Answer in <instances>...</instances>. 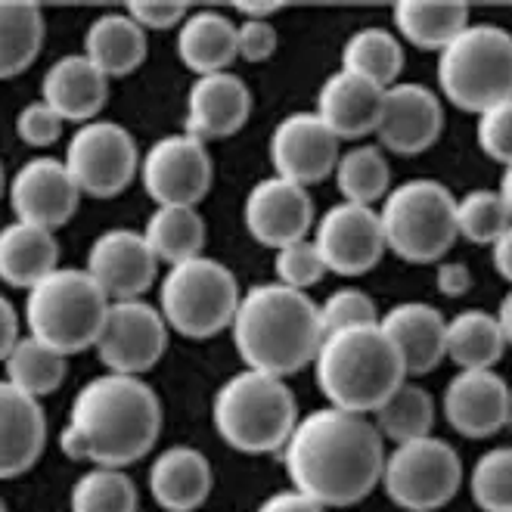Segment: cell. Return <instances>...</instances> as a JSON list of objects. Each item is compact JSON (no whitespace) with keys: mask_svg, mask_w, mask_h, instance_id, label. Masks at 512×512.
Masks as SVG:
<instances>
[{"mask_svg":"<svg viewBox=\"0 0 512 512\" xmlns=\"http://www.w3.org/2000/svg\"><path fill=\"white\" fill-rule=\"evenodd\" d=\"M274 267H277V283L301 289V292L311 289L314 283H320L323 274H326L323 255H320L314 239H301V243L277 249Z\"/></svg>","mask_w":512,"mask_h":512,"instance_id":"obj_42","label":"cell"},{"mask_svg":"<svg viewBox=\"0 0 512 512\" xmlns=\"http://www.w3.org/2000/svg\"><path fill=\"white\" fill-rule=\"evenodd\" d=\"M84 270L97 280L109 301H131L143 298V292L156 283L159 258L143 233L118 227L90 243Z\"/></svg>","mask_w":512,"mask_h":512,"instance_id":"obj_18","label":"cell"},{"mask_svg":"<svg viewBox=\"0 0 512 512\" xmlns=\"http://www.w3.org/2000/svg\"><path fill=\"white\" fill-rule=\"evenodd\" d=\"M81 196L69 165L50 156L28 159L10 180V208L16 221L44 230L66 227L78 212Z\"/></svg>","mask_w":512,"mask_h":512,"instance_id":"obj_17","label":"cell"},{"mask_svg":"<svg viewBox=\"0 0 512 512\" xmlns=\"http://www.w3.org/2000/svg\"><path fill=\"white\" fill-rule=\"evenodd\" d=\"M385 438L367 416L323 407L298 419L283 447L292 488L326 509L354 506L382 485Z\"/></svg>","mask_w":512,"mask_h":512,"instance_id":"obj_1","label":"cell"},{"mask_svg":"<svg viewBox=\"0 0 512 512\" xmlns=\"http://www.w3.org/2000/svg\"><path fill=\"white\" fill-rule=\"evenodd\" d=\"M385 87L348 69L333 72L317 94V115L333 128L339 140H360L376 134L382 122Z\"/></svg>","mask_w":512,"mask_h":512,"instance_id":"obj_22","label":"cell"},{"mask_svg":"<svg viewBox=\"0 0 512 512\" xmlns=\"http://www.w3.org/2000/svg\"><path fill=\"white\" fill-rule=\"evenodd\" d=\"M109 295L84 267H59L25 298L28 333L69 354L97 345L109 314Z\"/></svg>","mask_w":512,"mask_h":512,"instance_id":"obj_6","label":"cell"},{"mask_svg":"<svg viewBox=\"0 0 512 512\" xmlns=\"http://www.w3.org/2000/svg\"><path fill=\"white\" fill-rule=\"evenodd\" d=\"M66 165L84 196L112 199L131 187L143 162L128 128L109 122V118H97L72 134Z\"/></svg>","mask_w":512,"mask_h":512,"instance_id":"obj_11","label":"cell"},{"mask_svg":"<svg viewBox=\"0 0 512 512\" xmlns=\"http://www.w3.org/2000/svg\"><path fill=\"white\" fill-rule=\"evenodd\" d=\"M314 373L329 407L360 416L376 413L407 382L404 357L379 323L326 336Z\"/></svg>","mask_w":512,"mask_h":512,"instance_id":"obj_4","label":"cell"},{"mask_svg":"<svg viewBox=\"0 0 512 512\" xmlns=\"http://www.w3.org/2000/svg\"><path fill=\"white\" fill-rule=\"evenodd\" d=\"M500 196L506 199V205H509V212H512V165L503 171V180H500Z\"/></svg>","mask_w":512,"mask_h":512,"instance_id":"obj_53","label":"cell"},{"mask_svg":"<svg viewBox=\"0 0 512 512\" xmlns=\"http://www.w3.org/2000/svg\"><path fill=\"white\" fill-rule=\"evenodd\" d=\"M215 485L212 463L196 447L177 444L156 457L149 469V491L165 512H193L199 509Z\"/></svg>","mask_w":512,"mask_h":512,"instance_id":"obj_26","label":"cell"},{"mask_svg":"<svg viewBox=\"0 0 512 512\" xmlns=\"http://www.w3.org/2000/svg\"><path fill=\"white\" fill-rule=\"evenodd\" d=\"M277 50V28L270 22L243 19L239 22V59L246 63H264Z\"/></svg>","mask_w":512,"mask_h":512,"instance_id":"obj_46","label":"cell"},{"mask_svg":"<svg viewBox=\"0 0 512 512\" xmlns=\"http://www.w3.org/2000/svg\"><path fill=\"white\" fill-rule=\"evenodd\" d=\"M41 100L63 122H97V115L109 100V78L84 53H72L56 59L44 72Z\"/></svg>","mask_w":512,"mask_h":512,"instance_id":"obj_23","label":"cell"},{"mask_svg":"<svg viewBox=\"0 0 512 512\" xmlns=\"http://www.w3.org/2000/svg\"><path fill=\"white\" fill-rule=\"evenodd\" d=\"M314 199L308 187L283 177H267L249 190L243 205V221L258 246L283 249L308 239L314 227Z\"/></svg>","mask_w":512,"mask_h":512,"instance_id":"obj_16","label":"cell"},{"mask_svg":"<svg viewBox=\"0 0 512 512\" xmlns=\"http://www.w3.org/2000/svg\"><path fill=\"white\" fill-rule=\"evenodd\" d=\"M19 342H22V336H19L16 308H13L10 298H4V301H0V357H7Z\"/></svg>","mask_w":512,"mask_h":512,"instance_id":"obj_49","label":"cell"},{"mask_svg":"<svg viewBox=\"0 0 512 512\" xmlns=\"http://www.w3.org/2000/svg\"><path fill=\"white\" fill-rule=\"evenodd\" d=\"M497 320H500V329H503V336H506V345H512V289H509V295L500 301Z\"/></svg>","mask_w":512,"mask_h":512,"instance_id":"obj_52","label":"cell"},{"mask_svg":"<svg viewBox=\"0 0 512 512\" xmlns=\"http://www.w3.org/2000/svg\"><path fill=\"white\" fill-rule=\"evenodd\" d=\"M239 301H243V292H239L233 270L205 255L168 267L165 280L159 283V311L168 326L196 342L230 329Z\"/></svg>","mask_w":512,"mask_h":512,"instance_id":"obj_9","label":"cell"},{"mask_svg":"<svg viewBox=\"0 0 512 512\" xmlns=\"http://www.w3.org/2000/svg\"><path fill=\"white\" fill-rule=\"evenodd\" d=\"M59 270V243L53 230L13 221L0 233V277L7 286L35 289Z\"/></svg>","mask_w":512,"mask_h":512,"instance_id":"obj_28","label":"cell"},{"mask_svg":"<svg viewBox=\"0 0 512 512\" xmlns=\"http://www.w3.org/2000/svg\"><path fill=\"white\" fill-rule=\"evenodd\" d=\"M382 333L404 357L407 376H426L447 357V320L426 301H404L379 320Z\"/></svg>","mask_w":512,"mask_h":512,"instance_id":"obj_25","label":"cell"},{"mask_svg":"<svg viewBox=\"0 0 512 512\" xmlns=\"http://www.w3.org/2000/svg\"><path fill=\"white\" fill-rule=\"evenodd\" d=\"M143 190L159 208L180 205L196 208L215 180V165L208 146L193 134H168L146 149L140 165Z\"/></svg>","mask_w":512,"mask_h":512,"instance_id":"obj_12","label":"cell"},{"mask_svg":"<svg viewBox=\"0 0 512 512\" xmlns=\"http://www.w3.org/2000/svg\"><path fill=\"white\" fill-rule=\"evenodd\" d=\"M314 243L323 255L326 270H333L339 277L370 274L388 249L379 212L354 202H339L326 215H320Z\"/></svg>","mask_w":512,"mask_h":512,"instance_id":"obj_14","label":"cell"},{"mask_svg":"<svg viewBox=\"0 0 512 512\" xmlns=\"http://www.w3.org/2000/svg\"><path fill=\"white\" fill-rule=\"evenodd\" d=\"M441 407L463 438H491L512 423V388L494 370H460L447 382Z\"/></svg>","mask_w":512,"mask_h":512,"instance_id":"obj_20","label":"cell"},{"mask_svg":"<svg viewBox=\"0 0 512 512\" xmlns=\"http://www.w3.org/2000/svg\"><path fill=\"white\" fill-rule=\"evenodd\" d=\"M47 447V416L38 398L16 385H0V475L16 478L32 469Z\"/></svg>","mask_w":512,"mask_h":512,"instance_id":"obj_24","label":"cell"},{"mask_svg":"<svg viewBox=\"0 0 512 512\" xmlns=\"http://www.w3.org/2000/svg\"><path fill=\"white\" fill-rule=\"evenodd\" d=\"M435 286L441 295L447 298H460L472 289V274L463 261H444L438 264V274H435Z\"/></svg>","mask_w":512,"mask_h":512,"instance_id":"obj_47","label":"cell"},{"mask_svg":"<svg viewBox=\"0 0 512 512\" xmlns=\"http://www.w3.org/2000/svg\"><path fill=\"white\" fill-rule=\"evenodd\" d=\"M143 236H146V243L153 246L156 258L174 267V264H184L202 255L205 221L199 218L196 208L165 205V208H156L153 218L146 221Z\"/></svg>","mask_w":512,"mask_h":512,"instance_id":"obj_33","label":"cell"},{"mask_svg":"<svg viewBox=\"0 0 512 512\" xmlns=\"http://www.w3.org/2000/svg\"><path fill=\"white\" fill-rule=\"evenodd\" d=\"M512 227V212L500 190H472L457 199V230L475 246H494Z\"/></svg>","mask_w":512,"mask_h":512,"instance_id":"obj_39","label":"cell"},{"mask_svg":"<svg viewBox=\"0 0 512 512\" xmlns=\"http://www.w3.org/2000/svg\"><path fill=\"white\" fill-rule=\"evenodd\" d=\"M280 10L283 4H277V0H236V13L246 19H258V22H270V16Z\"/></svg>","mask_w":512,"mask_h":512,"instance_id":"obj_50","label":"cell"},{"mask_svg":"<svg viewBox=\"0 0 512 512\" xmlns=\"http://www.w3.org/2000/svg\"><path fill=\"white\" fill-rule=\"evenodd\" d=\"M376 429L385 441L391 444H407V441H419L429 438L432 426H435V398L423 385L416 382H404L395 395H391L376 413Z\"/></svg>","mask_w":512,"mask_h":512,"instance_id":"obj_34","label":"cell"},{"mask_svg":"<svg viewBox=\"0 0 512 512\" xmlns=\"http://www.w3.org/2000/svg\"><path fill=\"white\" fill-rule=\"evenodd\" d=\"M339 137L317 112H292L270 134V162L277 177L314 187L339 165Z\"/></svg>","mask_w":512,"mask_h":512,"instance_id":"obj_15","label":"cell"},{"mask_svg":"<svg viewBox=\"0 0 512 512\" xmlns=\"http://www.w3.org/2000/svg\"><path fill=\"white\" fill-rule=\"evenodd\" d=\"M230 333L249 370L286 379L314 364L320 354V305L301 289L261 283L243 292Z\"/></svg>","mask_w":512,"mask_h":512,"instance_id":"obj_3","label":"cell"},{"mask_svg":"<svg viewBox=\"0 0 512 512\" xmlns=\"http://www.w3.org/2000/svg\"><path fill=\"white\" fill-rule=\"evenodd\" d=\"M252 94L246 81L233 72L202 75L187 94V134L208 140H227L249 122Z\"/></svg>","mask_w":512,"mask_h":512,"instance_id":"obj_21","label":"cell"},{"mask_svg":"<svg viewBox=\"0 0 512 512\" xmlns=\"http://www.w3.org/2000/svg\"><path fill=\"white\" fill-rule=\"evenodd\" d=\"M463 488V463L457 450L441 438L398 444L385 457L382 491L407 512H435Z\"/></svg>","mask_w":512,"mask_h":512,"instance_id":"obj_10","label":"cell"},{"mask_svg":"<svg viewBox=\"0 0 512 512\" xmlns=\"http://www.w3.org/2000/svg\"><path fill=\"white\" fill-rule=\"evenodd\" d=\"M146 32L128 13H103L84 32V56L106 78H125L146 63Z\"/></svg>","mask_w":512,"mask_h":512,"instance_id":"obj_29","label":"cell"},{"mask_svg":"<svg viewBox=\"0 0 512 512\" xmlns=\"http://www.w3.org/2000/svg\"><path fill=\"white\" fill-rule=\"evenodd\" d=\"M336 187L342 199L354 205L373 208V202H385V196L391 193V168L382 146L364 143L348 149L336 165Z\"/></svg>","mask_w":512,"mask_h":512,"instance_id":"obj_37","label":"cell"},{"mask_svg":"<svg viewBox=\"0 0 512 512\" xmlns=\"http://www.w3.org/2000/svg\"><path fill=\"white\" fill-rule=\"evenodd\" d=\"M143 32H162V28L184 25L190 16V7L184 0H131L125 10Z\"/></svg>","mask_w":512,"mask_h":512,"instance_id":"obj_45","label":"cell"},{"mask_svg":"<svg viewBox=\"0 0 512 512\" xmlns=\"http://www.w3.org/2000/svg\"><path fill=\"white\" fill-rule=\"evenodd\" d=\"M44 13L32 0H4L0 4V75L16 78L35 66L44 47Z\"/></svg>","mask_w":512,"mask_h":512,"instance_id":"obj_31","label":"cell"},{"mask_svg":"<svg viewBox=\"0 0 512 512\" xmlns=\"http://www.w3.org/2000/svg\"><path fill=\"white\" fill-rule=\"evenodd\" d=\"M379 221L388 252L407 264L441 261L460 236L454 193L429 177L407 180L391 190L379 208Z\"/></svg>","mask_w":512,"mask_h":512,"instance_id":"obj_7","label":"cell"},{"mask_svg":"<svg viewBox=\"0 0 512 512\" xmlns=\"http://www.w3.org/2000/svg\"><path fill=\"white\" fill-rule=\"evenodd\" d=\"M69 506L72 512H137L140 494L122 469L94 466L72 485Z\"/></svg>","mask_w":512,"mask_h":512,"instance_id":"obj_38","label":"cell"},{"mask_svg":"<svg viewBox=\"0 0 512 512\" xmlns=\"http://www.w3.org/2000/svg\"><path fill=\"white\" fill-rule=\"evenodd\" d=\"M475 137H478L481 153L488 159L506 168L512 165V97L478 115Z\"/></svg>","mask_w":512,"mask_h":512,"instance_id":"obj_43","label":"cell"},{"mask_svg":"<svg viewBox=\"0 0 512 512\" xmlns=\"http://www.w3.org/2000/svg\"><path fill=\"white\" fill-rule=\"evenodd\" d=\"M491 249H494V267H497V274L512 286V227L497 239Z\"/></svg>","mask_w":512,"mask_h":512,"instance_id":"obj_51","label":"cell"},{"mask_svg":"<svg viewBox=\"0 0 512 512\" xmlns=\"http://www.w3.org/2000/svg\"><path fill=\"white\" fill-rule=\"evenodd\" d=\"M342 69L364 75L379 87H395L404 69L401 41L385 28H360L342 47Z\"/></svg>","mask_w":512,"mask_h":512,"instance_id":"obj_36","label":"cell"},{"mask_svg":"<svg viewBox=\"0 0 512 512\" xmlns=\"http://www.w3.org/2000/svg\"><path fill=\"white\" fill-rule=\"evenodd\" d=\"M4 370H7L4 382L41 401L66 382V354L44 345L35 336H28L4 357Z\"/></svg>","mask_w":512,"mask_h":512,"instance_id":"obj_35","label":"cell"},{"mask_svg":"<svg viewBox=\"0 0 512 512\" xmlns=\"http://www.w3.org/2000/svg\"><path fill=\"white\" fill-rule=\"evenodd\" d=\"M177 56L199 78L230 72L239 59V25L224 13L196 10L177 32Z\"/></svg>","mask_w":512,"mask_h":512,"instance_id":"obj_27","label":"cell"},{"mask_svg":"<svg viewBox=\"0 0 512 512\" xmlns=\"http://www.w3.org/2000/svg\"><path fill=\"white\" fill-rule=\"evenodd\" d=\"M444 131V106L426 84H395L385 90L382 122L376 128L379 146L395 156H419L438 143Z\"/></svg>","mask_w":512,"mask_h":512,"instance_id":"obj_19","label":"cell"},{"mask_svg":"<svg viewBox=\"0 0 512 512\" xmlns=\"http://www.w3.org/2000/svg\"><path fill=\"white\" fill-rule=\"evenodd\" d=\"M469 491L481 512H512V447H494L478 457Z\"/></svg>","mask_w":512,"mask_h":512,"instance_id":"obj_40","label":"cell"},{"mask_svg":"<svg viewBox=\"0 0 512 512\" xmlns=\"http://www.w3.org/2000/svg\"><path fill=\"white\" fill-rule=\"evenodd\" d=\"M212 423L233 450L274 454L298 426V404L280 376L246 367L215 391Z\"/></svg>","mask_w":512,"mask_h":512,"instance_id":"obj_5","label":"cell"},{"mask_svg":"<svg viewBox=\"0 0 512 512\" xmlns=\"http://www.w3.org/2000/svg\"><path fill=\"white\" fill-rule=\"evenodd\" d=\"M506 351V336L497 314L469 308L447 320V357L460 370H494Z\"/></svg>","mask_w":512,"mask_h":512,"instance_id":"obj_32","label":"cell"},{"mask_svg":"<svg viewBox=\"0 0 512 512\" xmlns=\"http://www.w3.org/2000/svg\"><path fill=\"white\" fill-rule=\"evenodd\" d=\"M395 28L413 47L441 53L469 28V7L460 0H401Z\"/></svg>","mask_w":512,"mask_h":512,"instance_id":"obj_30","label":"cell"},{"mask_svg":"<svg viewBox=\"0 0 512 512\" xmlns=\"http://www.w3.org/2000/svg\"><path fill=\"white\" fill-rule=\"evenodd\" d=\"M63 118H59L44 100L28 103L19 115H16V134L22 137V143L35 146V149H47L59 140L63 134Z\"/></svg>","mask_w":512,"mask_h":512,"instance_id":"obj_44","label":"cell"},{"mask_svg":"<svg viewBox=\"0 0 512 512\" xmlns=\"http://www.w3.org/2000/svg\"><path fill=\"white\" fill-rule=\"evenodd\" d=\"M438 87L463 112L481 115L512 97V35L500 25H469L438 53Z\"/></svg>","mask_w":512,"mask_h":512,"instance_id":"obj_8","label":"cell"},{"mask_svg":"<svg viewBox=\"0 0 512 512\" xmlns=\"http://www.w3.org/2000/svg\"><path fill=\"white\" fill-rule=\"evenodd\" d=\"M255 512H326V506L292 488V491H280L274 497H267Z\"/></svg>","mask_w":512,"mask_h":512,"instance_id":"obj_48","label":"cell"},{"mask_svg":"<svg viewBox=\"0 0 512 512\" xmlns=\"http://www.w3.org/2000/svg\"><path fill=\"white\" fill-rule=\"evenodd\" d=\"M168 320L159 308L146 305L143 298L112 301L103 333L97 339L100 364L109 373L122 376H143L153 370L168 351Z\"/></svg>","mask_w":512,"mask_h":512,"instance_id":"obj_13","label":"cell"},{"mask_svg":"<svg viewBox=\"0 0 512 512\" xmlns=\"http://www.w3.org/2000/svg\"><path fill=\"white\" fill-rule=\"evenodd\" d=\"M159 432L162 404L156 391L140 376L106 373L75 395L59 447L72 460L125 469L153 450Z\"/></svg>","mask_w":512,"mask_h":512,"instance_id":"obj_2","label":"cell"},{"mask_svg":"<svg viewBox=\"0 0 512 512\" xmlns=\"http://www.w3.org/2000/svg\"><path fill=\"white\" fill-rule=\"evenodd\" d=\"M382 314L376 311V301L364 289H336L329 292L320 305V323H323V339L342 333V329L354 326H376Z\"/></svg>","mask_w":512,"mask_h":512,"instance_id":"obj_41","label":"cell"}]
</instances>
